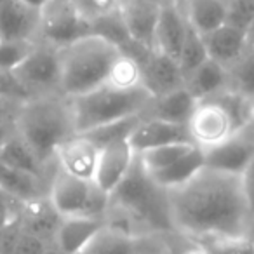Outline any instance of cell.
I'll return each instance as SVG.
<instances>
[{"label":"cell","instance_id":"6da1fadb","mask_svg":"<svg viewBox=\"0 0 254 254\" xmlns=\"http://www.w3.org/2000/svg\"><path fill=\"white\" fill-rule=\"evenodd\" d=\"M167 200L176 233L191 240L251 233L253 218L235 174L204 167L183 187L167 190Z\"/></svg>","mask_w":254,"mask_h":254},{"label":"cell","instance_id":"7a4b0ae2","mask_svg":"<svg viewBox=\"0 0 254 254\" xmlns=\"http://www.w3.org/2000/svg\"><path fill=\"white\" fill-rule=\"evenodd\" d=\"M14 127L47 169L56 166L58 148L77 134L70 99L61 94L40 96L23 103Z\"/></svg>","mask_w":254,"mask_h":254},{"label":"cell","instance_id":"3957f363","mask_svg":"<svg viewBox=\"0 0 254 254\" xmlns=\"http://www.w3.org/2000/svg\"><path fill=\"white\" fill-rule=\"evenodd\" d=\"M120 49L101 37L89 35L60 49L61 96L71 99L106 84Z\"/></svg>","mask_w":254,"mask_h":254},{"label":"cell","instance_id":"277c9868","mask_svg":"<svg viewBox=\"0 0 254 254\" xmlns=\"http://www.w3.org/2000/svg\"><path fill=\"white\" fill-rule=\"evenodd\" d=\"M110 202L129 212L146 233H176L167 191L157 187L138 153L127 176L110 193Z\"/></svg>","mask_w":254,"mask_h":254},{"label":"cell","instance_id":"5b68a950","mask_svg":"<svg viewBox=\"0 0 254 254\" xmlns=\"http://www.w3.org/2000/svg\"><path fill=\"white\" fill-rule=\"evenodd\" d=\"M152 99L153 96L145 87L134 91H117L108 85H101L84 96L71 98L70 105L77 134L126 117L145 113Z\"/></svg>","mask_w":254,"mask_h":254},{"label":"cell","instance_id":"8992f818","mask_svg":"<svg viewBox=\"0 0 254 254\" xmlns=\"http://www.w3.org/2000/svg\"><path fill=\"white\" fill-rule=\"evenodd\" d=\"M49 200L63 218L85 216L103 219L108 211L110 195L94 181H84L54 167L49 183Z\"/></svg>","mask_w":254,"mask_h":254},{"label":"cell","instance_id":"52a82bcc","mask_svg":"<svg viewBox=\"0 0 254 254\" xmlns=\"http://www.w3.org/2000/svg\"><path fill=\"white\" fill-rule=\"evenodd\" d=\"M89 35L91 21L80 14L73 0H49L40 11L39 42L63 49Z\"/></svg>","mask_w":254,"mask_h":254},{"label":"cell","instance_id":"ba28073f","mask_svg":"<svg viewBox=\"0 0 254 254\" xmlns=\"http://www.w3.org/2000/svg\"><path fill=\"white\" fill-rule=\"evenodd\" d=\"M14 75L30 98L61 94L60 49L37 42L28 58L14 70Z\"/></svg>","mask_w":254,"mask_h":254},{"label":"cell","instance_id":"9c48e42d","mask_svg":"<svg viewBox=\"0 0 254 254\" xmlns=\"http://www.w3.org/2000/svg\"><path fill=\"white\" fill-rule=\"evenodd\" d=\"M187 129L191 143L200 150L214 148L237 134L228 112L216 98L197 101Z\"/></svg>","mask_w":254,"mask_h":254},{"label":"cell","instance_id":"30bf717a","mask_svg":"<svg viewBox=\"0 0 254 254\" xmlns=\"http://www.w3.org/2000/svg\"><path fill=\"white\" fill-rule=\"evenodd\" d=\"M204 157L207 169L242 176L254 157V129L235 134L214 148L204 150Z\"/></svg>","mask_w":254,"mask_h":254},{"label":"cell","instance_id":"8fae6325","mask_svg":"<svg viewBox=\"0 0 254 254\" xmlns=\"http://www.w3.org/2000/svg\"><path fill=\"white\" fill-rule=\"evenodd\" d=\"M40 11L21 0H0V40L39 42Z\"/></svg>","mask_w":254,"mask_h":254},{"label":"cell","instance_id":"7c38bea8","mask_svg":"<svg viewBox=\"0 0 254 254\" xmlns=\"http://www.w3.org/2000/svg\"><path fill=\"white\" fill-rule=\"evenodd\" d=\"M99 148L85 136L75 134L63 143L56 152V166L70 176L84 181H94Z\"/></svg>","mask_w":254,"mask_h":254},{"label":"cell","instance_id":"4fadbf2b","mask_svg":"<svg viewBox=\"0 0 254 254\" xmlns=\"http://www.w3.org/2000/svg\"><path fill=\"white\" fill-rule=\"evenodd\" d=\"M134 159L136 152L129 141L113 143L101 148L98 155L94 183L110 195L127 176Z\"/></svg>","mask_w":254,"mask_h":254},{"label":"cell","instance_id":"5bb4252c","mask_svg":"<svg viewBox=\"0 0 254 254\" xmlns=\"http://www.w3.org/2000/svg\"><path fill=\"white\" fill-rule=\"evenodd\" d=\"M160 7L150 0H119V12L132 42L155 51V25Z\"/></svg>","mask_w":254,"mask_h":254},{"label":"cell","instance_id":"9a60e30c","mask_svg":"<svg viewBox=\"0 0 254 254\" xmlns=\"http://www.w3.org/2000/svg\"><path fill=\"white\" fill-rule=\"evenodd\" d=\"M141 70L143 85L153 98H159V96L169 94L176 89L185 87V77L181 73L178 61L159 53V51H152L143 60Z\"/></svg>","mask_w":254,"mask_h":254},{"label":"cell","instance_id":"2e32d148","mask_svg":"<svg viewBox=\"0 0 254 254\" xmlns=\"http://www.w3.org/2000/svg\"><path fill=\"white\" fill-rule=\"evenodd\" d=\"M129 143L136 153H143L173 143H191V138L188 134L187 126L145 117L129 138Z\"/></svg>","mask_w":254,"mask_h":254},{"label":"cell","instance_id":"e0dca14e","mask_svg":"<svg viewBox=\"0 0 254 254\" xmlns=\"http://www.w3.org/2000/svg\"><path fill=\"white\" fill-rule=\"evenodd\" d=\"M188 30L190 25L185 18V12L176 4L171 2L162 5L155 25V51L178 61Z\"/></svg>","mask_w":254,"mask_h":254},{"label":"cell","instance_id":"ac0fdd59","mask_svg":"<svg viewBox=\"0 0 254 254\" xmlns=\"http://www.w3.org/2000/svg\"><path fill=\"white\" fill-rule=\"evenodd\" d=\"M18 218L21 223V228L26 233L37 237L47 246H53L56 233L63 221V216L53 207L49 200V195L39 200L28 202L19 205Z\"/></svg>","mask_w":254,"mask_h":254},{"label":"cell","instance_id":"d6986e66","mask_svg":"<svg viewBox=\"0 0 254 254\" xmlns=\"http://www.w3.org/2000/svg\"><path fill=\"white\" fill-rule=\"evenodd\" d=\"M103 226L105 221L99 218H85V216L63 218L53 246H56L64 254H82L91 240L101 232Z\"/></svg>","mask_w":254,"mask_h":254},{"label":"cell","instance_id":"ffe728a7","mask_svg":"<svg viewBox=\"0 0 254 254\" xmlns=\"http://www.w3.org/2000/svg\"><path fill=\"white\" fill-rule=\"evenodd\" d=\"M0 187L19 205L49 195V181L0 162Z\"/></svg>","mask_w":254,"mask_h":254},{"label":"cell","instance_id":"44dd1931","mask_svg":"<svg viewBox=\"0 0 254 254\" xmlns=\"http://www.w3.org/2000/svg\"><path fill=\"white\" fill-rule=\"evenodd\" d=\"M185 87L197 101L214 98L221 92L230 91L228 68L209 58L185 78Z\"/></svg>","mask_w":254,"mask_h":254},{"label":"cell","instance_id":"7402d4cb","mask_svg":"<svg viewBox=\"0 0 254 254\" xmlns=\"http://www.w3.org/2000/svg\"><path fill=\"white\" fill-rule=\"evenodd\" d=\"M202 39H204L209 58L225 64L226 68L232 66L249 49L246 32L228 25L221 26V28L214 30V32L207 33V35H202Z\"/></svg>","mask_w":254,"mask_h":254},{"label":"cell","instance_id":"603a6c76","mask_svg":"<svg viewBox=\"0 0 254 254\" xmlns=\"http://www.w3.org/2000/svg\"><path fill=\"white\" fill-rule=\"evenodd\" d=\"M195 105H197V99L190 94L187 87H181L169 94L153 98L150 106L146 108L145 117L187 126L195 110Z\"/></svg>","mask_w":254,"mask_h":254},{"label":"cell","instance_id":"cb8c5ba5","mask_svg":"<svg viewBox=\"0 0 254 254\" xmlns=\"http://www.w3.org/2000/svg\"><path fill=\"white\" fill-rule=\"evenodd\" d=\"M228 0H187L181 11L198 35H207L226 25Z\"/></svg>","mask_w":254,"mask_h":254},{"label":"cell","instance_id":"d4e9b609","mask_svg":"<svg viewBox=\"0 0 254 254\" xmlns=\"http://www.w3.org/2000/svg\"><path fill=\"white\" fill-rule=\"evenodd\" d=\"M204 167H205L204 150L195 148L193 152H190L187 157L174 162L173 166L166 167V169L155 171V173H150V176L155 181L157 187H160L162 190L167 191V190H173V188L183 187L191 178L197 176Z\"/></svg>","mask_w":254,"mask_h":254},{"label":"cell","instance_id":"484cf974","mask_svg":"<svg viewBox=\"0 0 254 254\" xmlns=\"http://www.w3.org/2000/svg\"><path fill=\"white\" fill-rule=\"evenodd\" d=\"M0 162L9 167H14V169L35 174V176L44 178V180H47L51 183V176L53 174H49V169L37 159V155L32 152V148L26 145L25 139L18 132H14L9 138V141L4 145V148L0 152Z\"/></svg>","mask_w":254,"mask_h":254},{"label":"cell","instance_id":"4316f807","mask_svg":"<svg viewBox=\"0 0 254 254\" xmlns=\"http://www.w3.org/2000/svg\"><path fill=\"white\" fill-rule=\"evenodd\" d=\"M143 119H145V113L126 117V119L115 120V122L94 127V129H91V131H87V132H82V136H85L89 141L94 143V145L101 150L108 145H113V143L129 141V138H131L132 132L136 131V127L141 124Z\"/></svg>","mask_w":254,"mask_h":254},{"label":"cell","instance_id":"83f0119b","mask_svg":"<svg viewBox=\"0 0 254 254\" xmlns=\"http://www.w3.org/2000/svg\"><path fill=\"white\" fill-rule=\"evenodd\" d=\"M105 85L117 89V91H134V89L145 87L143 85V70L139 61L120 51V54L113 61L112 68H110Z\"/></svg>","mask_w":254,"mask_h":254},{"label":"cell","instance_id":"f1b7e54d","mask_svg":"<svg viewBox=\"0 0 254 254\" xmlns=\"http://www.w3.org/2000/svg\"><path fill=\"white\" fill-rule=\"evenodd\" d=\"M195 148L197 146L193 143H173V145L159 146V148L148 150V152L138 153V155L141 159L145 169L148 173H155V171L166 169V167L173 166L174 162L187 157Z\"/></svg>","mask_w":254,"mask_h":254},{"label":"cell","instance_id":"f546056e","mask_svg":"<svg viewBox=\"0 0 254 254\" xmlns=\"http://www.w3.org/2000/svg\"><path fill=\"white\" fill-rule=\"evenodd\" d=\"M82 254H136V239L103 226Z\"/></svg>","mask_w":254,"mask_h":254},{"label":"cell","instance_id":"4dcf8cb0","mask_svg":"<svg viewBox=\"0 0 254 254\" xmlns=\"http://www.w3.org/2000/svg\"><path fill=\"white\" fill-rule=\"evenodd\" d=\"M91 35L101 37V39L108 40L110 44L117 46L120 51L132 42L119 9H117L115 12H112V14H106V16H103V18H98V19H94V21H91Z\"/></svg>","mask_w":254,"mask_h":254},{"label":"cell","instance_id":"1f68e13d","mask_svg":"<svg viewBox=\"0 0 254 254\" xmlns=\"http://www.w3.org/2000/svg\"><path fill=\"white\" fill-rule=\"evenodd\" d=\"M230 73V91H235L246 98L254 99V49L249 47L232 66Z\"/></svg>","mask_w":254,"mask_h":254},{"label":"cell","instance_id":"d6a6232c","mask_svg":"<svg viewBox=\"0 0 254 254\" xmlns=\"http://www.w3.org/2000/svg\"><path fill=\"white\" fill-rule=\"evenodd\" d=\"M209 60L207 49L202 35H198L195 30H188V35L185 39V44L181 47L180 58H178V64L181 68V73L187 78L193 70H197L204 61Z\"/></svg>","mask_w":254,"mask_h":254},{"label":"cell","instance_id":"836d02e7","mask_svg":"<svg viewBox=\"0 0 254 254\" xmlns=\"http://www.w3.org/2000/svg\"><path fill=\"white\" fill-rule=\"evenodd\" d=\"M207 254H254V237L251 233L237 237H214L195 240Z\"/></svg>","mask_w":254,"mask_h":254},{"label":"cell","instance_id":"e575fe53","mask_svg":"<svg viewBox=\"0 0 254 254\" xmlns=\"http://www.w3.org/2000/svg\"><path fill=\"white\" fill-rule=\"evenodd\" d=\"M35 44L30 40H0V68L14 71L28 58Z\"/></svg>","mask_w":254,"mask_h":254},{"label":"cell","instance_id":"d590c367","mask_svg":"<svg viewBox=\"0 0 254 254\" xmlns=\"http://www.w3.org/2000/svg\"><path fill=\"white\" fill-rule=\"evenodd\" d=\"M254 21V0H228L226 25L247 32Z\"/></svg>","mask_w":254,"mask_h":254},{"label":"cell","instance_id":"8d00e7d4","mask_svg":"<svg viewBox=\"0 0 254 254\" xmlns=\"http://www.w3.org/2000/svg\"><path fill=\"white\" fill-rule=\"evenodd\" d=\"M0 98L11 99L16 103H26L28 99H32L26 89L16 78L14 71L2 70V68H0Z\"/></svg>","mask_w":254,"mask_h":254},{"label":"cell","instance_id":"74e56055","mask_svg":"<svg viewBox=\"0 0 254 254\" xmlns=\"http://www.w3.org/2000/svg\"><path fill=\"white\" fill-rule=\"evenodd\" d=\"M80 14L89 21H94L119 9V0H73Z\"/></svg>","mask_w":254,"mask_h":254},{"label":"cell","instance_id":"f35d334b","mask_svg":"<svg viewBox=\"0 0 254 254\" xmlns=\"http://www.w3.org/2000/svg\"><path fill=\"white\" fill-rule=\"evenodd\" d=\"M47 244L42 242L40 239H37V237L30 235V233H26L25 230H23L21 237H19L18 244H16L14 251H12V254H44V251L47 249Z\"/></svg>","mask_w":254,"mask_h":254},{"label":"cell","instance_id":"ab89813d","mask_svg":"<svg viewBox=\"0 0 254 254\" xmlns=\"http://www.w3.org/2000/svg\"><path fill=\"white\" fill-rule=\"evenodd\" d=\"M240 180H242V190L247 202V209H249L251 218L254 219V157L249 162V166L246 167V171L242 173Z\"/></svg>","mask_w":254,"mask_h":254},{"label":"cell","instance_id":"60d3db41","mask_svg":"<svg viewBox=\"0 0 254 254\" xmlns=\"http://www.w3.org/2000/svg\"><path fill=\"white\" fill-rule=\"evenodd\" d=\"M23 103H16L11 99L0 98V124H7L14 122L16 115H18V110L21 108Z\"/></svg>","mask_w":254,"mask_h":254},{"label":"cell","instance_id":"b9f144b4","mask_svg":"<svg viewBox=\"0 0 254 254\" xmlns=\"http://www.w3.org/2000/svg\"><path fill=\"white\" fill-rule=\"evenodd\" d=\"M18 211H19V204L12 200V198L2 190V187H0V216H2V218H11V216H14Z\"/></svg>","mask_w":254,"mask_h":254},{"label":"cell","instance_id":"7bdbcfd3","mask_svg":"<svg viewBox=\"0 0 254 254\" xmlns=\"http://www.w3.org/2000/svg\"><path fill=\"white\" fill-rule=\"evenodd\" d=\"M16 132L14 122H7V124H0V152L4 148V145L9 141L12 134Z\"/></svg>","mask_w":254,"mask_h":254},{"label":"cell","instance_id":"ee69618b","mask_svg":"<svg viewBox=\"0 0 254 254\" xmlns=\"http://www.w3.org/2000/svg\"><path fill=\"white\" fill-rule=\"evenodd\" d=\"M246 39H247V46H249V47H254V21L251 23V26L247 28Z\"/></svg>","mask_w":254,"mask_h":254},{"label":"cell","instance_id":"f6af8a7d","mask_svg":"<svg viewBox=\"0 0 254 254\" xmlns=\"http://www.w3.org/2000/svg\"><path fill=\"white\" fill-rule=\"evenodd\" d=\"M44 254H64L63 251H60L56 246H49L46 251H44Z\"/></svg>","mask_w":254,"mask_h":254},{"label":"cell","instance_id":"bcb514c9","mask_svg":"<svg viewBox=\"0 0 254 254\" xmlns=\"http://www.w3.org/2000/svg\"><path fill=\"white\" fill-rule=\"evenodd\" d=\"M150 2H153L155 5H159V7H162V5H166V4H171L173 0H150ZM174 4V2H173Z\"/></svg>","mask_w":254,"mask_h":254},{"label":"cell","instance_id":"7dc6e473","mask_svg":"<svg viewBox=\"0 0 254 254\" xmlns=\"http://www.w3.org/2000/svg\"><path fill=\"white\" fill-rule=\"evenodd\" d=\"M173 2H174V4H176L180 9H183V5H185V2H187V0H173Z\"/></svg>","mask_w":254,"mask_h":254},{"label":"cell","instance_id":"c3c4849f","mask_svg":"<svg viewBox=\"0 0 254 254\" xmlns=\"http://www.w3.org/2000/svg\"><path fill=\"white\" fill-rule=\"evenodd\" d=\"M253 49H254V47H253Z\"/></svg>","mask_w":254,"mask_h":254}]
</instances>
